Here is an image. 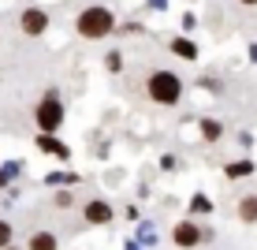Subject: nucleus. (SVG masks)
<instances>
[{"label": "nucleus", "instance_id": "obj_1", "mask_svg": "<svg viewBox=\"0 0 257 250\" xmlns=\"http://www.w3.org/2000/svg\"><path fill=\"white\" fill-rule=\"evenodd\" d=\"M108 30H112V12H104V8H86L78 15V34L82 38H104Z\"/></svg>", "mask_w": 257, "mask_h": 250}, {"label": "nucleus", "instance_id": "obj_2", "mask_svg": "<svg viewBox=\"0 0 257 250\" xmlns=\"http://www.w3.org/2000/svg\"><path fill=\"white\" fill-rule=\"evenodd\" d=\"M149 97L161 105H175L179 101V78L172 75V71H157L153 78H149Z\"/></svg>", "mask_w": 257, "mask_h": 250}, {"label": "nucleus", "instance_id": "obj_3", "mask_svg": "<svg viewBox=\"0 0 257 250\" xmlns=\"http://www.w3.org/2000/svg\"><path fill=\"white\" fill-rule=\"evenodd\" d=\"M60 120H64V109H60V101H56V97H45V101L38 105V123H41V131H56Z\"/></svg>", "mask_w": 257, "mask_h": 250}, {"label": "nucleus", "instance_id": "obj_4", "mask_svg": "<svg viewBox=\"0 0 257 250\" xmlns=\"http://www.w3.org/2000/svg\"><path fill=\"white\" fill-rule=\"evenodd\" d=\"M45 26H49V19H45L41 8H26L23 12V30L26 34H45Z\"/></svg>", "mask_w": 257, "mask_h": 250}, {"label": "nucleus", "instance_id": "obj_5", "mask_svg": "<svg viewBox=\"0 0 257 250\" xmlns=\"http://www.w3.org/2000/svg\"><path fill=\"white\" fill-rule=\"evenodd\" d=\"M86 220H93V224H104V220H112V209L104 202H90L86 205Z\"/></svg>", "mask_w": 257, "mask_h": 250}, {"label": "nucleus", "instance_id": "obj_6", "mask_svg": "<svg viewBox=\"0 0 257 250\" xmlns=\"http://www.w3.org/2000/svg\"><path fill=\"white\" fill-rule=\"evenodd\" d=\"M198 228H194V224H179V228H175V243H179V246H194V243H198Z\"/></svg>", "mask_w": 257, "mask_h": 250}, {"label": "nucleus", "instance_id": "obj_7", "mask_svg": "<svg viewBox=\"0 0 257 250\" xmlns=\"http://www.w3.org/2000/svg\"><path fill=\"white\" fill-rule=\"evenodd\" d=\"M30 250H56V239H52L49 231H38V235H34V243H30Z\"/></svg>", "mask_w": 257, "mask_h": 250}, {"label": "nucleus", "instance_id": "obj_8", "mask_svg": "<svg viewBox=\"0 0 257 250\" xmlns=\"http://www.w3.org/2000/svg\"><path fill=\"white\" fill-rule=\"evenodd\" d=\"M238 217L242 220H257V198H246L242 205H238Z\"/></svg>", "mask_w": 257, "mask_h": 250}, {"label": "nucleus", "instance_id": "obj_9", "mask_svg": "<svg viewBox=\"0 0 257 250\" xmlns=\"http://www.w3.org/2000/svg\"><path fill=\"white\" fill-rule=\"evenodd\" d=\"M201 135H205L209 142H216L220 138V123L216 120H201Z\"/></svg>", "mask_w": 257, "mask_h": 250}, {"label": "nucleus", "instance_id": "obj_10", "mask_svg": "<svg viewBox=\"0 0 257 250\" xmlns=\"http://www.w3.org/2000/svg\"><path fill=\"white\" fill-rule=\"evenodd\" d=\"M175 52H179V56H187V60H194V56H198V49H194L190 45V41H175V45H172Z\"/></svg>", "mask_w": 257, "mask_h": 250}, {"label": "nucleus", "instance_id": "obj_11", "mask_svg": "<svg viewBox=\"0 0 257 250\" xmlns=\"http://www.w3.org/2000/svg\"><path fill=\"white\" fill-rule=\"evenodd\" d=\"M250 160H238V164H231V168H227V176H235V180H238V176H246V172H250Z\"/></svg>", "mask_w": 257, "mask_h": 250}, {"label": "nucleus", "instance_id": "obj_12", "mask_svg": "<svg viewBox=\"0 0 257 250\" xmlns=\"http://www.w3.org/2000/svg\"><path fill=\"white\" fill-rule=\"evenodd\" d=\"M41 149H52V153H67L60 142H52V138H45V135H41Z\"/></svg>", "mask_w": 257, "mask_h": 250}, {"label": "nucleus", "instance_id": "obj_13", "mask_svg": "<svg viewBox=\"0 0 257 250\" xmlns=\"http://www.w3.org/2000/svg\"><path fill=\"white\" fill-rule=\"evenodd\" d=\"M8 239H12V228H8L4 220H0V246H8Z\"/></svg>", "mask_w": 257, "mask_h": 250}, {"label": "nucleus", "instance_id": "obj_14", "mask_svg": "<svg viewBox=\"0 0 257 250\" xmlns=\"http://www.w3.org/2000/svg\"><path fill=\"white\" fill-rule=\"evenodd\" d=\"M242 4H257V0H242Z\"/></svg>", "mask_w": 257, "mask_h": 250}]
</instances>
